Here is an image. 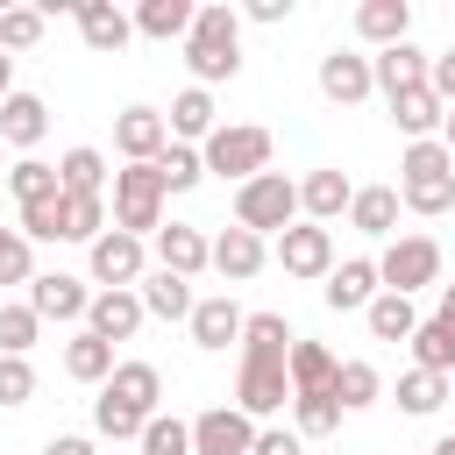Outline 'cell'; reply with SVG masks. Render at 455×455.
I'll use <instances>...</instances> for the list:
<instances>
[{
	"label": "cell",
	"instance_id": "obj_1",
	"mask_svg": "<svg viewBox=\"0 0 455 455\" xmlns=\"http://www.w3.org/2000/svg\"><path fill=\"white\" fill-rule=\"evenodd\" d=\"M291 341H299V334L284 327V313H249V320H242V377H235V412L270 419V412L291 398V377H284Z\"/></svg>",
	"mask_w": 455,
	"mask_h": 455
},
{
	"label": "cell",
	"instance_id": "obj_2",
	"mask_svg": "<svg viewBox=\"0 0 455 455\" xmlns=\"http://www.w3.org/2000/svg\"><path fill=\"white\" fill-rule=\"evenodd\" d=\"M156 398H164V370L156 363H114V377L92 398V427L107 441H142V427L156 419Z\"/></svg>",
	"mask_w": 455,
	"mask_h": 455
},
{
	"label": "cell",
	"instance_id": "obj_3",
	"mask_svg": "<svg viewBox=\"0 0 455 455\" xmlns=\"http://www.w3.org/2000/svg\"><path fill=\"white\" fill-rule=\"evenodd\" d=\"M185 64H192V78H199V85L235 78V71H242V14H235V7H220V0H206V7L192 14Z\"/></svg>",
	"mask_w": 455,
	"mask_h": 455
},
{
	"label": "cell",
	"instance_id": "obj_4",
	"mask_svg": "<svg viewBox=\"0 0 455 455\" xmlns=\"http://www.w3.org/2000/svg\"><path fill=\"white\" fill-rule=\"evenodd\" d=\"M398 206H412V213H427V220H441V213L455 206V156L441 149V135H434V142H412V149L398 156Z\"/></svg>",
	"mask_w": 455,
	"mask_h": 455
},
{
	"label": "cell",
	"instance_id": "obj_5",
	"mask_svg": "<svg viewBox=\"0 0 455 455\" xmlns=\"http://www.w3.org/2000/svg\"><path fill=\"white\" fill-rule=\"evenodd\" d=\"M291 213H299V185H291L284 171H256L249 185H235V228H249V235H284Z\"/></svg>",
	"mask_w": 455,
	"mask_h": 455
},
{
	"label": "cell",
	"instance_id": "obj_6",
	"mask_svg": "<svg viewBox=\"0 0 455 455\" xmlns=\"http://www.w3.org/2000/svg\"><path fill=\"white\" fill-rule=\"evenodd\" d=\"M164 178H156V164H128V171H114V228L121 235H156L164 228Z\"/></svg>",
	"mask_w": 455,
	"mask_h": 455
},
{
	"label": "cell",
	"instance_id": "obj_7",
	"mask_svg": "<svg viewBox=\"0 0 455 455\" xmlns=\"http://www.w3.org/2000/svg\"><path fill=\"white\" fill-rule=\"evenodd\" d=\"M199 164L213 171V178H235V185H249L256 171H270V128H213L206 142H199Z\"/></svg>",
	"mask_w": 455,
	"mask_h": 455
},
{
	"label": "cell",
	"instance_id": "obj_8",
	"mask_svg": "<svg viewBox=\"0 0 455 455\" xmlns=\"http://www.w3.org/2000/svg\"><path fill=\"white\" fill-rule=\"evenodd\" d=\"M434 277H441V242H434V235H398V242L377 256V284L398 291V299H412V291L434 284Z\"/></svg>",
	"mask_w": 455,
	"mask_h": 455
},
{
	"label": "cell",
	"instance_id": "obj_9",
	"mask_svg": "<svg viewBox=\"0 0 455 455\" xmlns=\"http://www.w3.org/2000/svg\"><path fill=\"white\" fill-rule=\"evenodd\" d=\"M256 448V419L235 405H206L192 419V455H249Z\"/></svg>",
	"mask_w": 455,
	"mask_h": 455
},
{
	"label": "cell",
	"instance_id": "obj_10",
	"mask_svg": "<svg viewBox=\"0 0 455 455\" xmlns=\"http://www.w3.org/2000/svg\"><path fill=\"white\" fill-rule=\"evenodd\" d=\"M277 263H284V277H327L334 270V235L313 228V220H291L277 235Z\"/></svg>",
	"mask_w": 455,
	"mask_h": 455
},
{
	"label": "cell",
	"instance_id": "obj_11",
	"mask_svg": "<svg viewBox=\"0 0 455 455\" xmlns=\"http://www.w3.org/2000/svg\"><path fill=\"white\" fill-rule=\"evenodd\" d=\"M114 149H121L128 164H156V156L171 149L164 114H156V107H121V114H114Z\"/></svg>",
	"mask_w": 455,
	"mask_h": 455
},
{
	"label": "cell",
	"instance_id": "obj_12",
	"mask_svg": "<svg viewBox=\"0 0 455 455\" xmlns=\"http://www.w3.org/2000/svg\"><path fill=\"white\" fill-rule=\"evenodd\" d=\"M263 256H270V249H263V235H249V228H220V235L206 242V263H213L228 284H249V277L263 270Z\"/></svg>",
	"mask_w": 455,
	"mask_h": 455
},
{
	"label": "cell",
	"instance_id": "obj_13",
	"mask_svg": "<svg viewBox=\"0 0 455 455\" xmlns=\"http://www.w3.org/2000/svg\"><path fill=\"white\" fill-rule=\"evenodd\" d=\"M320 92H327L334 107H355V100H370V92H377V78H370V57H355V50H327V57H320Z\"/></svg>",
	"mask_w": 455,
	"mask_h": 455
},
{
	"label": "cell",
	"instance_id": "obj_14",
	"mask_svg": "<svg viewBox=\"0 0 455 455\" xmlns=\"http://www.w3.org/2000/svg\"><path fill=\"white\" fill-rule=\"evenodd\" d=\"M92 277L107 284V291H128V284H142V242L135 235H100L92 242Z\"/></svg>",
	"mask_w": 455,
	"mask_h": 455
},
{
	"label": "cell",
	"instance_id": "obj_15",
	"mask_svg": "<svg viewBox=\"0 0 455 455\" xmlns=\"http://www.w3.org/2000/svg\"><path fill=\"white\" fill-rule=\"evenodd\" d=\"M85 306H92V291H85L78 277H64V270L28 277V313H36V320H85Z\"/></svg>",
	"mask_w": 455,
	"mask_h": 455
},
{
	"label": "cell",
	"instance_id": "obj_16",
	"mask_svg": "<svg viewBox=\"0 0 455 455\" xmlns=\"http://www.w3.org/2000/svg\"><path fill=\"white\" fill-rule=\"evenodd\" d=\"M242 306L228 299V291H213V299H192V341L206 348V355H220L228 341H242Z\"/></svg>",
	"mask_w": 455,
	"mask_h": 455
},
{
	"label": "cell",
	"instance_id": "obj_17",
	"mask_svg": "<svg viewBox=\"0 0 455 455\" xmlns=\"http://www.w3.org/2000/svg\"><path fill=\"white\" fill-rule=\"evenodd\" d=\"M71 14H78V36H85V50H100V57H114V50L135 36V21H128L114 0H71Z\"/></svg>",
	"mask_w": 455,
	"mask_h": 455
},
{
	"label": "cell",
	"instance_id": "obj_18",
	"mask_svg": "<svg viewBox=\"0 0 455 455\" xmlns=\"http://www.w3.org/2000/svg\"><path fill=\"white\" fill-rule=\"evenodd\" d=\"M142 320L149 313H142L135 291H92V306H85V334H100V341H128Z\"/></svg>",
	"mask_w": 455,
	"mask_h": 455
},
{
	"label": "cell",
	"instance_id": "obj_19",
	"mask_svg": "<svg viewBox=\"0 0 455 455\" xmlns=\"http://www.w3.org/2000/svg\"><path fill=\"white\" fill-rule=\"evenodd\" d=\"M370 78H377V92L391 100V92H405V85H427V50L405 36V43H391V50H377L370 57Z\"/></svg>",
	"mask_w": 455,
	"mask_h": 455
},
{
	"label": "cell",
	"instance_id": "obj_20",
	"mask_svg": "<svg viewBox=\"0 0 455 455\" xmlns=\"http://www.w3.org/2000/svg\"><path fill=\"white\" fill-rule=\"evenodd\" d=\"M348 199H355V185H348V178H341L334 164H327V171H306V178H299V206H306V220H313V228H327L334 213H348Z\"/></svg>",
	"mask_w": 455,
	"mask_h": 455
},
{
	"label": "cell",
	"instance_id": "obj_21",
	"mask_svg": "<svg viewBox=\"0 0 455 455\" xmlns=\"http://www.w3.org/2000/svg\"><path fill=\"white\" fill-rule=\"evenodd\" d=\"M107 235V192H64L57 199V242H100Z\"/></svg>",
	"mask_w": 455,
	"mask_h": 455
},
{
	"label": "cell",
	"instance_id": "obj_22",
	"mask_svg": "<svg viewBox=\"0 0 455 455\" xmlns=\"http://www.w3.org/2000/svg\"><path fill=\"white\" fill-rule=\"evenodd\" d=\"M156 263L171 270V277H199L206 270V235L199 228H185V220H171V228H156Z\"/></svg>",
	"mask_w": 455,
	"mask_h": 455
},
{
	"label": "cell",
	"instance_id": "obj_23",
	"mask_svg": "<svg viewBox=\"0 0 455 455\" xmlns=\"http://www.w3.org/2000/svg\"><path fill=\"white\" fill-rule=\"evenodd\" d=\"M377 291H384V284H377V263H370V256H348L341 270H327V306H334V313H363Z\"/></svg>",
	"mask_w": 455,
	"mask_h": 455
},
{
	"label": "cell",
	"instance_id": "obj_24",
	"mask_svg": "<svg viewBox=\"0 0 455 455\" xmlns=\"http://www.w3.org/2000/svg\"><path fill=\"white\" fill-rule=\"evenodd\" d=\"M43 135H50V107H43L36 92H7V100H0V142L36 149Z\"/></svg>",
	"mask_w": 455,
	"mask_h": 455
},
{
	"label": "cell",
	"instance_id": "obj_25",
	"mask_svg": "<svg viewBox=\"0 0 455 455\" xmlns=\"http://www.w3.org/2000/svg\"><path fill=\"white\" fill-rule=\"evenodd\" d=\"M192 0H142L128 21H135V36H149V43H185L192 36Z\"/></svg>",
	"mask_w": 455,
	"mask_h": 455
},
{
	"label": "cell",
	"instance_id": "obj_26",
	"mask_svg": "<svg viewBox=\"0 0 455 455\" xmlns=\"http://www.w3.org/2000/svg\"><path fill=\"white\" fill-rule=\"evenodd\" d=\"M405 28H412V0H363V7H355V36L377 43V50L405 43Z\"/></svg>",
	"mask_w": 455,
	"mask_h": 455
},
{
	"label": "cell",
	"instance_id": "obj_27",
	"mask_svg": "<svg viewBox=\"0 0 455 455\" xmlns=\"http://www.w3.org/2000/svg\"><path fill=\"white\" fill-rule=\"evenodd\" d=\"M164 128H171V142H206V135H213V92H206V85H185V92L171 100Z\"/></svg>",
	"mask_w": 455,
	"mask_h": 455
},
{
	"label": "cell",
	"instance_id": "obj_28",
	"mask_svg": "<svg viewBox=\"0 0 455 455\" xmlns=\"http://www.w3.org/2000/svg\"><path fill=\"white\" fill-rule=\"evenodd\" d=\"M334 348H320V341H291V355H284V377H291V398L299 391H334Z\"/></svg>",
	"mask_w": 455,
	"mask_h": 455
},
{
	"label": "cell",
	"instance_id": "obj_29",
	"mask_svg": "<svg viewBox=\"0 0 455 455\" xmlns=\"http://www.w3.org/2000/svg\"><path fill=\"white\" fill-rule=\"evenodd\" d=\"M441 114H448V107H441V100H434L427 85H405V92H391V121H398V128H405L412 142H434Z\"/></svg>",
	"mask_w": 455,
	"mask_h": 455
},
{
	"label": "cell",
	"instance_id": "obj_30",
	"mask_svg": "<svg viewBox=\"0 0 455 455\" xmlns=\"http://www.w3.org/2000/svg\"><path fill=\"white\" fill-rule=\"evenodd\" d=\"M412 370H434V377H455V327L434 313L412 327Z\"/></svg>",
	"mask_w": 455,
	"mask_h": 455
},
{
	"label": "cell",
	"instance_id": "obj_31",
	"mask_svg": "<svg viewBox=\"0 0 455 455\" xmlns=\"http://www.w3.org/2000/svg\"><path fill=\"white\" fill-rule=\"evenodd\" d=\"M348 220H355V235H391L398 228V185H363L348 199Z\"/></svg>",
	"mask_w": 455,
	"mask_h": 455
},
{
	"label": "cell",
	"instance_id": "obj_32",
	"mask_svg": "<svg viewBox=\"0 0 455 455\" xmlns=\"http://www.w3.org/2000/svg\"><path fill=\"white\" fill-rule=\"evenodd\" d=\"M135 299H142V313H156V320H192V284L171 277V270H149Z\"/></svg>",
	"mask_w": 455,
	"mask_h": 455
},
{
	"label": "cell",
	"instance_id": "obj_33",
	"mask_svg": "<svg viewBox=\"0 0 455 455\" xmlns=\"http://www.w3.org/2000/svg\"><path fill=\"white\" fill-rule=\"evenodd\" d=\"M363 320H370V334H377V341H412V327H419L412 299H398V291H377V299L363 306Z\"/></svg>",
	"mask_w": 455,
	"mask_h": 455
},
{
	"label": "cell",
	"instance_id": "obj_34",
	"mask_svg": "<svg viewBox=\"0 0 455 455\" xmlns=\"http://www.w3.org/2000/svg\"><path fill=\"white\" fill-rule=\"evenodd\" d=\"M64 370H71L78 384H107V377H114V341H100V334H71V341H64Z\"/></svg>",
	"mask_w": 455,
	"mask_h": 455
},
{
	"label": "cell",
	"instance_id": "obj_35",
	"mask_svg": "<svg viewBox=\"0 0 455 455\" xmlns=\"http://www.w3.org/2000/svg\"><path fill=\"white\" fill-rule=\"evenodd\" d=\"M57 185H64V192H107V156L85 149V142L64 149V156H57Z\"/></svg>",
	"mask_w": 455,
	"mask_h": 455
},
{
	"label": "cell",
	"instance_id": "obj_36",
	"mask_svg": "<svg viewBox=\"0 0 455 455\" xmlns=\"http://www.w3.org/2000/svg\"><path fill=\"white\" fill-rule=\"evenodd\" d=\"M7 185H14V199H21V206H43V199H57V192H64V185H57V164H43V156L7 164Z\"/></svg>",
	"mask_w": 455,
	"mask_h": 455
},
{
	"label": "cell",
	"instance_id": "obj_37",
	"mask_svg": "<svg viewBox=\"0 0 455 455\" xmlns=\"http://www.w3.org/2000/svg\"><path fill=\"white\" fill-rule=\"evenodd\" d=\"M377 391H384V377H377L370 363H341V370H334V405H341V412L377 405Z\"/></svg>",
	"mask_w": 455,
	"mask_h": 455
},
{
	"label": "cell",
	"instance_id": "obj_38",
	"mask_svg": "<svg viewBox=\"0 0 455 455\" xmlns=\"http://www.w3.org/2000/svg\"><path fill=\"white\" fill-rule=\"evenodd\" d=\"M441 398H448V377H434V370H405V377H398V405H405L412 419L441 412Z\"/></svg>",
	"mask_w": 455,
	"mask_h": 455
},
{
	"label": "cell",
	"instance_id": "obj_39",
	"mask_svg": "<svg viewBox=\"0 0 455 455\" xmlns=\"http://www.w3.org/2000/svg\"><path fill=\"white\" fill-rule=\"evenodd\" d=\"M156 178H164V192H192V185L206 178V164H199L192 142H171V149L156 156Z\"/></svg>",
	"mask_w": 455,
	"mask_h": 455
},
{
	"label": "cell",
	"instance_id": "obj_40",
	"mask_svg": "<svg viewBox=\"0 0 455 455\" xmlns=\"http://www.w3.org/2000/svg\"><path fill=\"white\" fill-rule=\"evenodd\" d=\"M291 419H299V434H334L341 427V405H334V391H299L291 398Z\"/></svg>",
	"mask_w": 455,
	"mask_h": 455
},
{
	"label": "cell",
	"instance_id": "obj_41",
	"mask_svg": "<svg viewBox=\"0 0 455 455\" xmlns=\"http://www.w3.org/2000/svg\"><path fill=\"white\" fill-rule=\"evenodd\" d=\"M43 43V7H0V50H36Z\"/></svg>",
	"mask_w": 455,
	"mask_h": 455
},
{
	"label": "cell",
	"instance_id": "obj_42",
	"mask_svg": "<svg viewBox=\"0 0 455 455\" xmlns=\"http://www.w3.org/2000/svg\"><path fill=\"white\" fill-rule=\"evenodd\" d=\"M36 334H43V320L28 306H0V355H28Z\"/></svg>",
	"mask_w": 455,
	"mask_h": 455
},
{
	"label": "cell",
	"instance_id": "obj_43",
	"mask_svg": "<svg viewBox=\"0 0 455 455\" xmlns=\"http://www.w3.org/2000/svg\"><path fill=\"white\" fill-rule=\"evenodd\" d=\"M28 277H36L28 235H21V228H0V284H28Z\"/></svg>",
	"mask_w": 455,
	"mask_h": 455
},
{
	"label": "cell",
	"instance_id": "obj_44",
	"mask_svg": "<svg viewBox=\"0 0 455 455\" xmlns=\"http://www.w3.org/2000/svg\"><path fill=\"white\" fill-rule=\"evenodd\" d=\"M142 455H192V427H178V419H149L142 427Z\"/></svg>",
	"mask_w": 455,
	"mask_h": 455
},
{
	"label": "cell",
	"instance_id": "obj_45",
	"mask_svg": "<svg viewBox=\"0 0 455 455\" xmlns=\"http://www.w3.org/2000/svg\"><path fill=\"white\" fill-rule=\"evenodd\" d=\"M36 398V370L28 355H0V405H28Z\"/></svg>",
	"mask_w": 455,
	"mask_h": 455
},
{
	"label": "cell",
	"instance_id": "obj_46",
	"mask_svg": "<svg viewBox=\"0 0 455 455\" xmlns=\"http://www.w3.org/2000/svg\"><path fill=\"white\" fill-rule=\"evenodd\" d=\"M427 92H434L441 107H455V50H441V57H427Z\"/></svg>",
	"mask_w": 455,
	"mask_h": 455
},
{
	"label": "cell",
	"instance_id": "obj_47",
	"mask_svg": "<svg viewBox=\"0 0 455 455\" xmlns=\"http://www.w3.org/2000/svg\"><path fill=\"white\" fill-rule=\"evenodd\" d=\"M249 455H306L299 448V434H284V427H256V448Z\"/></svg>",
	"mask_w": 455,
	"mask_h": 455
},
{
	"label": "cell",
	"instance_id": "obj_48",
	"mask_svg": "<svg viewBox=\"0 0 455 455\" xmlns=\"http://www.w3.org/2000/svg\"><path fill=\"white\" fill-rule=\"evenodd\" d=\"M291 0H249V21H284Z\"/></svg>",
	"mask_w": 455,
	"mask_h": 455
},
{
	"label": "cell",
	"instance_id": "obj_49",
	"mask_svg": "<svg viewBox=\"0 0 455 455\" xmlns=\"http://www.w3.org/2000/svg\"><path fill=\"white\" fill-rule=\"evenodd\" d=\"M43 455H92V441H85V434H57Z\"/></svg>",
	"mask_w": 455,
	"mask_h": 455
},
{
	"label": "cell",
	"instance_id": "obj_50",
	"mask_svg": "<svg viewBox=\"0 0 455 455\" xmlns=\"http://www.w3.org/2000/svg\"><path fill=\"white\" fill-rule=\"evenodd\" d=\"M441 149H448V156H455V107H448V114H441Z\"/></svg>",
	"mask_w": 455,
	"mask_h": 455
},
{
	"label": "cell",
	"instance_id": "obj_51",
	"mask_svg": "<svg viewBox=\"0 0 455 455\" xmlns=\"http://www.w3.org/2000/svg\"><path fill=\"white\" fill-rule=\"evenodd\" d=\"M7 92H14V57L0 50V100H7Z\"/></svg>",
	"mask_w": 455,
	"mask_h": 455
},
{
	"label": "cell",
	"instance_id": "obj_52",
	"mask_svg": "<svg viewBox=\"0 0 455 455\" xmlns=\"http://www.w3.org/2000/svg\"><path fill=\"white\" fill-rule=\"evenodd\" d=\"M441 320L455 327V284H441Z\"/></svg>",
	"mask_w": 455,
	"mask_h": 455
},
{
	"label": "cell",
	"instance_id": "obj_53",
	"mask_svg": "<svg viewBox=\"0 0 455 455\" xmlns=\"http://www.w3.org/2000/svg\"><path fill=\"white\" fill-rule=\"evenodd\" d=\"M434 455H455V434H441V441H434Z\"/></svg>",
	"mask_w": 455,
	"mask_h": 455
},
{
	"label": "cell",
	"instance_id": "obj_54",
	"mask_svg": "<svg viewBox=\"0 0 455 455\" xmlns=\"http://www.w3.org/2000/svg\"><path fill=\"white\" fill-rule=\"evenodd\" d=\"M448 398H455V377H448Z\"/></svg>",
	"mask_w": 455,
	"mask_h": 455
},
{
	"label": "cell",
	"instance_id": "obj_55",
	"mask_svg": "<svg viewBox=\"0 0 455 455\" xmlns=\"http://www.w3.org/2000/svg\"><path fill=\"white\" fill-rule=\"evenodd\" d=\"M0 178H7V164H0Z\"/></svg>",
	"mask_w": 455,
	"mask_h": 455
}]
</instances>
